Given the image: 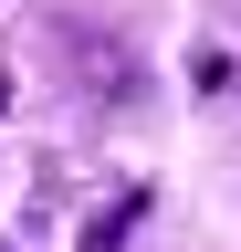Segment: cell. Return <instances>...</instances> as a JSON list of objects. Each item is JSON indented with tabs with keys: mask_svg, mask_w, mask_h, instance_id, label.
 I'll use <instances>...</instances> for the list:
<instances>
[{
	"mask_svg": "<svg viewBox=\"0 0 241 252\" xmlns=\"http://www.w3.org/2000/svg\"><path fill=\"white\" fill-rule=\"evenodd\" d=\"M136 220H147V189H115V200H105L95 220H84V242H74V252H115V242L136 231Z\"/></svg>",
	"mask_w": 241,
	"mask_h": 252,
	"instance_id": "6da1fadb",
	"label": "cell"
},
{
	"mask_svg": "<svg viewBox=\"0 0 241 252\" xmlns=\"http://www.w3.org/2000/svg\"><path fill=\"white\" fill-rule=\"evenodd\" d=\"M189 84H199V94H231V53L199 42V53H189Z\"/></svg>",
	"mask_w": 241,
	"mask_h": 252,
	"instance_id": "7a4b0ae2",
	"label": "cell"
},
{
	"mask_svg": "<svg viewBox=\"0 0 241 252\" xmlns=\"http://www.w3.org/2000/svg\"><path fill=\"white\" fill-rule=\"evenodd\" d=\"M0 116H11V74H0Z\"/></svg>",
	"mask_w": 241,
	"mask_h": 252,
	"instance_id": "3957f363",
	"label": "cell"
},
{
	"mask_svg": "<svg viewBox=\"0 0 241 252\" xmlns=\"http://www.w3.org/2000/svg\"><path fill=\"white\" fill-rule=\"evenodd\" d=\"M0 252H11V242H0Z\"/></svg>",
	"mask_w": 241,
	"mask_h": 252,
	"instance_id": "277c9868",
	"label": "cell"
}]
</instances>
